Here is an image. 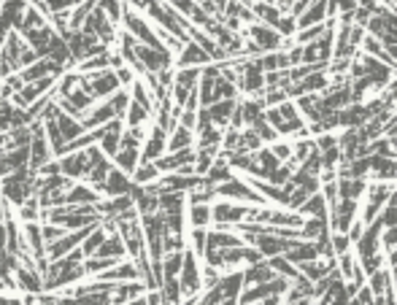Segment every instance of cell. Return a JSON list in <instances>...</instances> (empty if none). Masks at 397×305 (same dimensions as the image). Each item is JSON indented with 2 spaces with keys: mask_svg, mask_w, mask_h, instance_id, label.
<instances>
[{
  "mask_svg": "<svg viewBox=\"0 0 397 305\" xmlns=\"http://www.w3.org/2000/svg\"><path fill=\"white\" fill-rule=\"evenodd\" d=\"M49 24V17H43L38 8H27V14H24V22H22V27L17 30V33H27V30H41V27H46Z\"/></svg>",
  "mask_w": 397,
  "mask_h": 305,
  "instance_id": "obj_27",
  "label": "cell"
},
{
  "mask_svg": "<svg viewBox=\"0 0 397 305\" xmlns=\"http://www.w3.org/2000/svg\"><path fill=\"white\" fill-rule=\"evenodd\" d=\"M125 130H127V124L125 119H114V122H108L100 127V149H103V154L105 157H117L119 154V149H122V135H125Z\"/></svg>",
  "mask_w": 397,
  "mask_h": 305,
  "instance_id": "obj_8",
  "label": "cell"
},
{
  "mask_svg": "<svg viewBox=\"0 0 397 305\" xmlns=\"http://www.w3.org/2000/svg\"><path fill=\"white\" fill-rule=\"evenodd\" d=\"M160 179H163V173H160L157 163H141L135 168V173H133V181L138 184V186H151V184H157Z\"/></svg>",
  "mask_w": 397,
  "mask_h": 305,
  "instance_id": "obj_20",
  "label": "cell"
},
{
  "mask_svg": "<svg viewBox=\"0 0 397 305\" xmlns=\"http://www.w3.org/2000/svg\"><path fill=\"white\" fill-rule=\"evenodd\" d=\"M195 157H197V149H195V146H192V149H181V151H167L165 157L157 160V168H160L163 176H165V173H179L181 168L195 165Z\"/></svg>",
  "mask_w": 397,
  "mask_h": 305,
  "instance_id": "obj_11",
  "label": "cell"
},
{
  "mask_svg": "<svg viewBox=\"0 0 397 305\" xmlns=\"http://www.w3.org/2000/svg\"><path fill=\"white\" fill-rule=\"evenodd\" d=\"M27 8H30V0H3V6H0V33L8 36L14 30H20Z\"/></svg>",
  "mask_w": 397,
  "mask_h": 305,
  "instance_id": "obj_5",
  "label": "cell"
},
{
  "mask_svg": "<svg viewBox=\"0 0 397 305\" xmlns=\"http://www.w3.org/2000/svg\"><path fill=\"white\" fill-rule=\"evenodd\" d=\"M76 300H79V305H114L111 295H84Z\"/></svg>",
  "mask_w": 397,
  "mask_h": 305,
  "instance_id": "obj_29",
  "label": "cell"
},
{
  "mask_svg": "<svg viewBox=\"0 0 397 305\" xmlns=\"http://www.w3.org/2000/svg\"><path fill=\"white\" fill-rule=\"evenodd\" d=\"M127 305H149L147 303V295H141V297H135V300H130Z\"/></svg>",
  "mask_w": 397,
  "mask_h": 305,
  "instance_id": "obj_32",
  "label": "cell"
},
{
  "mask_svg": "<svg viewBox=\"0 0 397 305\" xmlns=\"http://www.w3.org/2000/svg\"><path fill=\"white\" fill-rule=\"evenodd\" d=\"M82 87L95 98L98 103L114 98L122 84L117 79V70H98V73H82Z\"/></svg>",
  "mask_w": 397,
  "mask_h": 305,
  "instance_id": "obj_2",
  "label": "cell"
},
{
  "mask_svg": "<svg viewBox=\"0 0 397 305\" xmlns=\"http://www.w3.org/2000/svg\"><path fill=\"white\" fill-rule=\"evenodd\" d=\"M151 111L149 108H144L141 103H130V108H127V117H125V124L127 127H144V124H149L151 122Z\"/></svg>",
  "mask_w": 397,
  "mask_h": 305,
  "instance_id": "obj_24",
  "label": "cell"
},
{
  "mask_svg": "<svg viewBox=\"0 0 397 305\" xmlns=\"http://www.w3.org/2000/svg\"><path fill=\"white\" fill-rule=\"evenodd\" d=\"M251 214L249 205L232 203V200H219L214 203V224L216 227H232V224L246 222Z\"/></svg>",
  "mask_w": 397,
  "mask_h": 305,
  "instance_id": "obj_6",
  "label": "cell"
},
{
  "mask_svg": "<svg viewBox=\"0 0 397 305\" xmlns=\"http://www.w3.org/2000/svg\"><path fill=\"white\" fill-rule=\"evenodd\" d=\"M133 189H135L133 176H127L125 170H119V168L114 165L111 173H108V181H105L103 186L105 198H125V195H133Z\"/></svg>",
  "mask_w": 397,
  "mask_h": 305,
  "instance_id": "obj_10",
  "label": "cell"
},
{
  "mask_svg": "<svg viewBox=\"0 0 397 305\" xmlns=\"http://www.w3.org/2000/svg\"><path fill=\"white\" fill-rule=\"evenodd\" d=\"M105 238H108V230L103 227V222L98 224L92 232H89V238L82 244V251H84V257H95L98 251H100V246L105 244Z\"/></svg>",
  "mask_w": 397,
  "mask_h": 305,
  "instance_id": "obj_22",
  "label": "cell"
},
{
  "mask_svg": "<svg viewBox=\"0 0 397 305\" xmlns=\"http://www.w3.org/2000/svg\"><path fill=\"white\" fill-rule=\"evenodd\" d=\"M235 108H238V101H219V103H214V105H209L211 122L216 124V127H230Z\"/></svg>",
  "mask_w": 397,
  "mask_h": 305,
  "instance_id": "obj_16",
  "label": "cell"
},
{
  "mask_svg": "<svg viewBox=\"0 0 397 305\" xmlns=\"http://www.w3.org/2000/svg\"><path fill=\"white\" fill-rule=\"evenodd\" d=\"M33 173H36V170L24 168V170H14L11 176H6V179L0 181V195H3V200L8 205H14V208L27 203V200L33 198V192H36V181H38Z\"/></svg>",
  "mask_w": 397,
  "mask_h": 305,
  "instance_id": "obj_1",
  "label": "cell"
},
{
  "mask_svg": "<svg viewBox=\"0 0 397 305\" xmlns=\"http://www.w3.org/2000/svg\"><path fill=\"white\" fill-rule=\"evenodd\" d=\"M17 216H20L22 222H36L38 216H43V208H41V200H38V195H33L27 203L20 205V208H17Z\"/></svg>",
  "mask_w": 397,
  "mask_h": 305,
  "instance_id": "obj_26",
  "label": "cell"
},
{
  "mask_svg": "<svg viewBox=\"0 0 397 305\" xmlns=\"http://www.w3.org/2000/svg\"><path fill=\"white\" fill-rule=\"evenodd\" d=\"M273 154L281 160V163H287V160H292V154H294V149H292V143H273Z\"/></svg>",
  "mask_w": 397,
  "mask_h": 305,
  "instance_id": "obj_30",
  "label": "cell"
},
{
  "mask_svg": "<svg viewBox=\"0 0 397 305\" xmlns=\"http://www.w3.org/2000/svg\"><path fill=\"white\" fill-rule=\"evenodd\" d=\"M0 3H3V0H0Z\"/></svg>",
  "mask_w": 397,
  "mask_h": 305,
  "instance_id": "obj_33",
  "label": "cell"
},
{
  "mask_svg": "<svg viewBox=\"0 0 397 305\" xmlns=\"http://www.w3.org/2000/svg\"><path fill=\"white\" fill-rule=\"evenodd\" d=\"M22 235H24V241H27V248L33 251V257H36V260H46V248H49V246H46V238H43L41 224L24 222Z\"/></svg>",
  "mask_w": 397,
  "mask_h": 305,
  "instance_id": "obj_15",
  "label": "cell"
},
{
  "mask_svg": "<svg viewBox=\"0 0 397 305\" xmlns=\"http://www.w3.org/2000/svg\"><path fill=\"white\" fill-rule=\"evenodd\" d=\"M206 65H214V57L195 41H187L184 49L176 54V68H206Z\"/></svg>",
  "mask_w": 397,
  "mask_h": 305,
  "instance_id": "obj_9",
  "label": "cell"
},
{
  "mask_svg": "<svg viewBox=\"0 0 397 305\" xmlns=\"http://www.w3.org/2000/svg\"><path fill=\"white\" fill-rule=\"evenodd\" d=\"M187 216H189V227H209L214 222V205L211 203L189 205Z\"/></svg>",
  "mask_w": 397,
  "mask_h": 305,
  "instance_id": "obj_21",
  "label": "cell"
},
{
  "mask_svg": "<svg viewBox=\"0 0 397 305\" xmlns=\"http://www.w3.org/2000/svg\"><path fill=\"white\" fill-rule=\"evenodd\" d=\"M333 251H335V260H338L340 254H349V251H352V238H349V232H335L333 230Z\"/></svg>",
  "mask_w": 397,
  "mask_h": 305,
  "instance_id": "obj_28",
  "label": "cell"
},
{
  "mask_svg": "<svg viewBox=\"0 0 397 305\" xmlns=\"http://www.w3.org/2000/svg\"><path fill=\"white\" fill-rule=\"evenodd\" d=\"M114 165H117L119 170H125L127 176H133V173H135V168L141 165V149L122 146V149H119V154L114 157Z\"/></svg>",
  "mask_w": 397,
  "mask_h": 305,
  "instance_id": "obj_19",
  "label": "cell"
},
{
  "mask_svg": "<svg viewBox=\"0 0 397 305\" xmlns=\"http://www.w3.org/2000/svg\"><path fill=\"white\" fill-rule=\"evenodd\" d=\"M82 30H84V33H89V36H98V38H100V41H103L105 46H108V49H111L114 43L119 41L117 24L108 20V14H105L100 6H98V8L92 11V14H89V20L84 22Z\"/></svg>",
  "mask_w": 397,
  "mask_h": 305,
  "instance_id": "obj_3",
  "label": "cell"
},
{
  "mask_svg": "<svg viewBox=\"0 0 397 305\" xmlns=\"http://www.w3.org/2000/svg\"><path fill=\"white\" fill-rule=\"evenodd\" d=\"M160 292H163V303L165 305L184 303V289H181V281H179V278H165L163 286H160Z\"/></svg>",
  "mask_w": 397,
  "mask_h": 305,
  "instance_id": "obj_23",
  "label": "cell"
},
{
  "mask_svg": "<svg viewBox=\"0 0 397 305\" xmlns=\"http://www.w3.org/2000/svg\"><path fill=\"white\" fill-rule=\"evenodd\" d=\"M114 119H119V114H117V105H114V101L108 98V101L98 103L89 114H87V119H84V127L87 130H98V127H103V124L114 122Z\"/></svg>",
  "mask_w": 397,
  "mask_h": 305,
  "instance_id": "obj_13",
  "label": "cell"
},
{
  "mask_svg": "<svg viewBox=\"0 0 397 305\" xmlns=\"http://www.w3.org/2000/svg\"><path fill=\"white\" fill-rule=\"evenodd\" d=\"M195 146V130H189L184 124H179L170 135H167V151H181Z\"/></svg>",
  "mask_w": 397,
  "mask_h": 305,
  "instance_id": "obj_18",
  "label": "cell"
},
{
  "mask_svg": "<svg viewBox=\"0 0 397 305\" xmlns=\"http://www.w3.org/2000/svg\"><path fill=\"white\" fill-rule=\"evenodd\" d=\"M273 278H276V270L271 267V262H254L244 270V281H246V286L265 284V281H273Z\"/></svg>",
  "mask_w": 397,
  "mask_h": 305,
  "instance_id": "obj_17",
  "label": "cell"
},
{
  "mask_svg": "<svg viewBox=\"0 0 397 305\" xmlns=\"http://www.w3.org/2000/svg\"><path fill=\"white\" fill-rule=\"evenodd\" d=\"M117 79H119L122 87H133V82H135L138 76H135V70H133L130 65H122V68H117Z\"/></svg>",
  "mask_w": 397,
  "mask_h": 305,
  "instance_id": "obj_31",
  "label": "cell"
},
{
  "mask_svg": "<svg viewBox=\"0 0 397 305\" xmlns=\"http://www.w3.org/2000/svg\"><path fill=\"white\" fill-rule=\"evenodd\" d=\"M246 36H249V41L262 52V54H268V52H284V36L271 27V24H262V22H254L249 24V30H246Z\"/></svg>",
  "mask_w": 397,
  "mask_h": 305,
  "instance_id": "obj_4",
  "label": "cell"
},
{
  "mask_svg": "<svg viewBox=\"0 0 397 305\" xmlns=\"http://www.w3.org/2000/svg\"><path fill=\"white\" fill-rule=\"evenodd\" d=\"M167 135H170L167 130H163L160 124L151 122L147 141H144V149H141V163H157L160 157H165L167 154Z\"/></svg>",
  "mask_w": 397,
  "mask_h": 305,
  "instance_id": "obj_7",
  "label": "cell"
},
{
  "mask_svg": "<svg viewBox=\"0 0 397 305\" xmlns=\"http://www.w3.org/2000/svg\"><path fill=\"white\" fill-rule=\"evenodd\" d=\"M189 248L203 260L209 248V227H192L189 230Z\"/></svg>",
  "mask_w": 397,
  "mask_h": 305,
  "instance_id": "obj_25",
  "label": "cell"
},
{
  "mask_svg": "<svg viewBox=\"0 0 397 305\" xmlns=\"http://www.w3.org/2000/svg\"><path fill=\"white\" fill-rule=\"evenodd\" d=\"M65 203L68 205H98L100 203V192L95 186H89L87 181L73 184L65 195Z\"/></svg>",
  "mask_w": 397,
  "mask_h": 305,
  "instance_id": "obj_14",
  "label": "cell"
},
{
  "mask_svg": "<svg viewBox=\"0 0 397 305\" xmlns=\"http://www.w3.org/2000/svg\"><path fill=\"white\" fill-rule=\"evenodd\" d=\"M14 278H17L20 292H24V295H43V292H46V281H43V276L36 267L20 265V267L14 270Z\"/></svg>",
  "mask_w": 397,
  "mask_h": 305,
  "instance_id": "obj_12",
  "label": "cell"
}]
</instances>
